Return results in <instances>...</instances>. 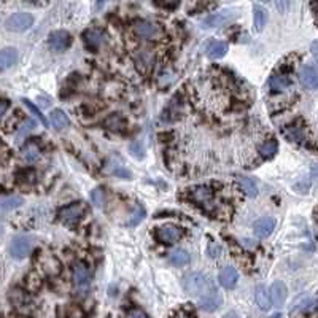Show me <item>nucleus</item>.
<instances>
[{
    "mask_svg": "<svg viewBox=\"0 0 318 318\" xmlns=\"http://www.w3.org/2000/svg\"><path fill=\"white\" fill-rule=\"evenodd\" d=\"M181 287L186 294L193 296V298H201V296L216 290L213 287V282L210 277L205 276L202 272H190L181 279Z\"/></svg>",
    "mask_w": 318,
    "mask_h": 318,
    "instance_id": "nucleus-1",
    "label": "nucleus"
},
{
    "mask_svg": "<svg viewBox=\"0 0 318 318\" xmlns=\"http://www.w3.org/2000/svg\"><path fill=\"white\" fill-rule=\"evenodd\" d=\"M35 240L30 236H18L12 240L10 244V253L16 259H23L30 255V251L34 250Z\"/></svg>",
    "mask_w": 318,
    "mask_h": 318,
    "instance_id": "nucleus-2",
    "label": "nucleus"
},
{
    "mask_svg": "<svg viewBox=\"0 0 318 318\" xmlns=\"http://www.w3.org/2000/svg\"><path fill=\"white\" fill-rule=\"evenodd\" d=\"M132 29L140 38L145 40H158L162 35V29L156 23H153V21L139 19L132 24Z\"/></svg>",
    "mask_w": 318,
    "mask_h": 318,
    "instance_id": "nucleus-3",
    "label": "nucleus"
},
{
    "mask_svg": "<svg viewBox=\"0 0 318 318\" xmlns=\"http://www.w3.org/2000/svg\"><path fill=\"white\" fill-rule=\"evenodd\" d=\"M239 15V12L236 8H226V10H221V12H216L210 16H207L204 19L202 23V27H207V29H216V27H221L224 24H228L229 21L236 19Z\"/></svg>",
    "mask_w": 318,
    "mask_h": 318,
    "instance_id": "nucleus-4",
    "label": "nucleus"
},
{
    "mask_svg": "<svg viewBox=\"0 0 318 318\" xmlns=\"http://www.w3.org/2000/svg\"><path fill=\"white\" fill-rule=\"evenodd\" d=\"M83 216H84V207L81 204H69L59 210L61 223L67 226H73L76 223H80Z\"/></svg>",
    "mask_w": 318,
    "mask_h": 318,
    "instance_id": "nucleus-5",
    "label": "nucleus"
},
{
    "mask_svg": "<svg viewBox=\"0 0 318 318\" xmlns=\"http://www.w3.org/2000/svg\"><path fill=\"white\" fill-rule=\"evenodd\" d=\"M72 276H73L75 288L80 293H86L87 288H89V283H91V276H89L87 267L84 264H81V262H75L72 267Z\"/></svg>",
    "mask_w": 318,
    "mask_h": 318,
    "instance_id": "nucleus-6",
    "label": "nucleus"
},
{
    "mask_svg": "<svg viewBox=\"0 0 318 318\" xmlns=\"http://www.w3.org/2000/svg\"><path fill=\"white\" fill-rule=\"evenodd\" d=\"M32 24H34V16L30 13H15L5 21V27L12 32L27 30Z\"/></svg>",
    "mask_w": 318,
    "mask_h": 318,
    "instance_id": "nucleus-7",
    "label": "nucleus"
},
{
    "mask_svg": "<svg viewBox=\"0 0 318 318\" xmlns=\"http://www.w3.org/2000/svg\"><path fill=\"white\" fill-rule=\"evenodd\" d=\"M156 237L162 244H175L183 237V229L177 226H161L156 229Z\"/></svg>",
    "mask_w": 318,
    "mask_h": 318,
    "instance_id": "nucleus-8",
    "label": "nucleus"
},
{
    "mask_svg": "<svg viewBox=\"0 0 318 318\" xmlns=\"http://www.w3.org/2000/svg\"><path fill=\"white\" fill-rule=\"evenodd\" d=\"M221 302H223V298H221V294L218 293V290H213L210 293L201 296V298H197V304H199V307L205 312L216 310L218 307L221 305Z\"/></svg>",
    "mask_w": 318,
    "mask_h": 318,
    "instance_id": "nucleus-9",
    "label": "nucleus"
},
{
    "mask_svg": "<svg viewBox=\"0 0 318 318\" xmlns=\"http://www.w3.org/2000/svg\"><path fill=\"white\" fill-rule=\"evenodd\" d=\"M48 43H50V47H51L53 51H64V50H67L70 47L72 37H70V34L67 30H56L50 35Z\"/></svg>",
    "mask_w": 318,
    "mask_h": 318,
    "instance_id": "nucleus-10",
    "label": "nucleus"
},
{
    "mask_svg": "<svg viewBox=\"0 0 318 318\" xmlns=\"http://www.w3.org/2000/svg\"><path fill=\"white\" fill-rule=\"evenodd\" d=\"M276 218H272V216H262L259 218V220L255 221L253 224V233L256 237H261V239H264V237H269L272 233H274V229H276Z\"/></svg>",
    "mask_w": 318,
    "mask_h": 318,
    "instance_id": "nucleus-11",
    "label": "nucleus"
},
{
    "mask_svg": "<svg viewBox=\"0 0 318 318\" xmlns=\"http://www.w3.org/2000/svg\"><path fill=\"white\" fill-rule=\"evenodd\" d=\"M287 296H288L287 285H285L283 282H280V280L272 283V287L269 290V298H270V302L274 305L282 307L285 304V301H287Z\"/></svg>",
    "mask_w": 318,
    "mask_h": 318,
    "instance_id": "nucleus-12",
    "label": "nucleus"
},
{
    "mask_svg": "<svg viewBox=\"0 0 318 318\" xmlns=\"http://www.w3.org/2000/svg\"><path fill=\"white\" fill-rule=\"evenodd\" d=\"M299 81L307 89H315L318 86V72L313 65H304L299 70Z\"/></svg>",
    "mask_w": 318,
    "mask_h": 318,
    "instance_id": "nucleus-13",
    "label": "nucleus"
},
{
    "mask_svg": "<svg viewBox=\"0 0 318 318\" xmlns=\"http://www.w3.org/2000/svg\"><path fill=\"white\" fill-rule=\"evenodd\" d=\"M205 53L210 59H221L228 53V43H224L221 40H210L207 43Z\"/></svg>",
    "mask_w": 318,
    "mask_h": 318,
    "instance_id": "nucleus-14",
    "label": "nucleus"
},
{
    "mask_svg": "<svg viewBox=\"0 0 318 318\" xmlns=\"http://www.w3.org/2000/svg\"><path fill=\"white\" fill-rule=\"evenodd\" d=\"M218 280H220L221 283V287L224 288H234L236 285H237V280H239V272L236 267L233 266H226L221 272H220V276H218Z\"/></svg>",
    "mask_w": 318,
    "mask_h": 318,
    "instance_id": "nucleus-15",
    "label": "nucleus"
},
{
    "mask_svg": "<svg viewBox=\"0 0 318 318\" xmlns=\"http://www.w3.org/2000/svg\"><path fill=\"white\" fill-rule=\"evenodd\" d=\"M191 196H193L194 202L201 204V205H207L213 199V191L208 185H199L191 191Z\"/></svg>",
    "mask_w": 318,
    "mask_h": 318,
    "instance_id": "nucleus-16",
    "label": "nucleus"
},
{
    "mask_svg": "<svg viewBox=\"0 0 318 318\" xmlns=\"http://www.w3.org/2000/svg\"><path fill=\"white\" fill-rule=\"evenodd\" d=\"M18 61V51L15 48H4L0 50V72L13 67Z\"/></svg>",
    "mask_w": 318,
    "mask_h": 318,
    "instance_id": "nucleus-17",
    "label": "nucleus"
},
{
    "mask_svg": "<svg viewBox=\"0 0 318 318\" xmlns=\"http://www.w3.org/2000/svg\"><path fill=\"white\" fill-rule=\"evenodd\" d=\"M83 40H84L87 48H91V50L96 51L99 47L102 45L104 34H102L101 30H97V29H89V30H86L84 34H83Z\"/></svg>",
    "mask_w": 318,
    "mask_h": 318,
    "instance_id": "nucleus-18",
    "label": "nucleus"
},
{
    "mask_svg": "<svg viewBox=\"0 0 318 318\" xmlns=\"http://www.w3.org/2000/svg\"><path fill=\"white\" fill-rule=\"evenodd\" d=\"M285 135L288 140L296 142V144H307V139H309V134H307L304 126H290L285 130Z\"/></svg>",
    "mask_w": 318,
    "mask_h": 318,
    "instance_id": "nucleus-19",
    "label": "nucleus"
},
{
    "mask_svg": "<svg viewBox=\"0 0 318 318\" xmlns=\"http://www.w3.org/2000/svg\"><path fill=\"white\" fill-rule=\"evenodd\" d=\"M236 181L240 186V190H242L248 197H256L258 196V186H256L255 180H251L250 177H245V175H237Z\"/></svg>",
    "mask_w": 318,
    "mask_h": 318,
    "instance_id": "nucleus-20",
    "label": "nucleus"
},
{
    "mask_svg": "<svg viewBox=\"0 0 318 318\" xmlns=\"http://www.w3.org/2000/svg\"><path fill=\"white\" fill-rule=\"evenodd\" d=\"M135 62H137V69L147 73L151 69V65L155 64V56L150 51H140L135 56Z\"/></svg>",
    "mask_w": 318,
    "mask_h": 318,
    "instance_id": "nucleus-21",
    "label": "nucleus"
},
{
    "mask_svg": "<svg viewBox=\"0 0 318 318\" xmlns=\"http://www.w3.org/2000/svg\"><path fill=\"white\" fill-rule=\"evenodd\" d=\"M255 301H256V304H258V307L261 310H269L270 309L272 302H270V298H269V293L264 287H262V285H259V287L255 290Z\"/></svg>",
    "mask_w": 318,
    "mask_h": 318,
    "instance_id": "nucleus-22",
    "label": "nucleus"
},
{
    "mask_svg": "<svg viewBox=\"0 0 318 318\" xmlns=\"http://www.w3.org/2000/svg\"><path fill=\"white\" fill-rule=\"evenodd\" d=\"M51 124L56 127V129H59V130H62V129H67L69 126H70V119H69V116L65 115L62 110H53L51 112Z\"/></svg>",
    "mask_w": 318,
    "mask_h": 318,
    "instance_id": "nucleus-23",
    "label": "nucleus"
},
{
    "mask_svg": "<svg viewBox=\"0 0 318 318\" xmlns=\"http://www.w3.org/2000/svg\"><path fill=\"white\" fill-rule=\"evenodd\" d=\"M267 24V12L262 7L253 8V27L256 32H261Z\"/></svg>",
    "mask_w": 318,
    "mask_h": 318,
    "instance_id": "nucleus-24",
    "label": "nucleus"
},
{
    "mask_svg": "<svg viewBox=\"0 0 318 318\" xmlns=\"http://www.w3.org/2000/svg\"><path fill=\"white\" fill-rule=\"evenodd\" d=\"M269 86H270L272 91L282 93V91L288 89V87L291 86V80L285 75H277V76H272V78L269 80Z\"/></svg>",
    "mask_w": 318,
    "mask_h": 318,
    "instance_id": "nucleus-25",
    "label": "nucleus"
},
{
    "mask_svg": "<svg viewBox=\"0 0 318 318\" xmlns=\"http://www.w3.org/2000/svg\"><path fill=\"white\" fill-rule=\"evenodd\" d=\"M41 267H43V270H45L47 274H50V276H56V274L59 272V269H61V264H59V261L54 256L45 255L41 258Z\"/></svg>",
    "mask_w": 318,
    "mask_h": 318,
    "instance_id": "nucleus-26",
    "label": "nucleus"
},
{
    "mask_svg": "<svg viewBox=\"0 0 318 318\" xmlns=\"http://www.w3.org/2000/svg\"><path fill=\"white\" fill-rule=\"evenodd\" d=\"M21 156H23V159L26 162H35L40 159L41 153H40V148L34 144H27L23 150H21Z\"/></svg>",
    "mask_w": 318,
    "mask_h": 318,
    "instance_id": "nucleus-27",
    "label": "nucleus"
},
{
    "mask_svg": "<svg viewBox=\"0 0 318 318\" xmlns=\"http://www.w3.org/2000/svg\"><path fill=\"white\" fill-rule=\"evenodd\" d=\"M169 261L173 266H185V264H188L190 262V253L186 250H181V248L173 250L169 255Z\"/></svg>",
    "mask_w": 318,
    "mask_h": 318,
    "instance_id": "nucleus-28",
    "label": "nucleus"
},
{
    "mask_svg": "<svg viewBox=\"0 0 318 318\" xmlns=\"http://www.w3.org/2000/svg\"><path fill=\"white\" fill-rule=\"evenodd\" d=\"M23 205V199L18 196H10V197H4V199H0V210L4 212H10V210H15V208Z\"/></svg>",
    "mask_w": 318,
    "mask_h": 318,
    "instance_id": "nucleus-29",
    "label": "nucleus"
},
{
    "mask_svg": "<svg viewBox=\"0 0 318 318\" xmlns=\"http://www.w3.org/2000/svg\"><path fill=\"white\" fill-rule=\"evenodd\" d=\"M315 307V299L312 296H302L298 301L294 302V305L291 307V310H299V312H307L312 310Z\"/></svg>",
    "mask_w": 318,
    "mask_h": 318,
    "instance_id": "nucleus-30",
    "label": "nucleus"
},
{
    "mask_svg": "<svg viewBox=\"0 0 318 318\" xmlns=\"http://www.w3.org/2000/svg\"><path fill=\"white\" fill-rule=\"evenodd\" d=\"M105 127L113 130V132H123L124 127H126V123H124V119L119 116V115H113L110 118H107Z\"/></svg>",
    "mask_w": 318,
    "mask_h": 318,
    "instance_id": "nucleus-31",
    "label": "nucleus"
},
{
    "mask_svg": "<svg viewBox=\"0 0 318 318\" xmlns=\"http://www.w3.org/2000/svg\"><path fill=\"white\" fill-rule=\"evenodd\" d=\"M259 153H261L262 158L270 159L277 153V142L276 140H267V142H264V144H262L261 148H259Z\"/></svg>",
    "mask_w": 318,
    "mask_h": 318,
    "instance_id": "nucleus-32",
    "label": "nucleus"
},
{
    "mask_svg": "<svg viewBox=\"0 0 318 318\" xmlns=\"http://www.w3.org/2000/svg\"><path fill=\"white\" fill-rule=\"evenodd\" d=\"M23 104L29 108V112L32 113V115H34L37 119H38V121L43 124V126H45V127H48V123H47V118L45 116H43V113L40 112V108L37 107V105H34V104H32L30 101H29V99H23Z\"/></svg>",
    "mask_w": 318,
    "mask_h": 318,
    "instance_id": "nucleus-33",
    "label": "nucleus"
},
{
    "mask_svg": "<svg viewBox=\"0 0 318 318\" xmlns=\"http://www.w3.org/2000/svg\"><path fill=\"white\" fill-rule=\"evenodd\" d=\"M144 218H145V210H144V207L137 205V207L134 208V212L130 213V216L127 218V224H129V226H135V224H139L142 220H144Z\"/></svg>",
    "mask_w": 318,
    "mask_h": 318,
    "instance_id": "nucleus-34",
    "label": "nucleus"
},
{
    "mask_svg": "<svg viewBox=\"0 0 318 318\" xmlns=\"http://www.w3.org/2000/svg\"><path fill=\"white\" fill-rule=\"evenodd\" d=\"M91 201L96 207H104L105 205V193L102 188H96L91 191Z\"/></svg>",
    "mask_w": 318,
    "mask_h": 318,
    "instance_id": "nucleus-35",
    "label": "nucleus"
},
{
    "mask_svg": "<svg viewBox=\"0 0 318 318\" xmlns=\"http://www.w3.org/2000/svg\"><path fill=\"white\" fill-rule=\"evenodd\" d=\"M155 4L164 10H175L180 5V0H155Z\"/></svg>",
    "mask_w": 318,
    "mask_h": 318,
    "instance_id": "nucleus-36",
    "label": "nucleus"
},
{
    "mask_svg": "<svg viewBox=\"0 0 318 318\" xmlns=\"http://www.w3.org/2000/svg\"><path fill=\"white\" fill-rule=\"evenodd\" d=\"M274 2H276V7L280 13H287L293 5V0H274Z\"/></svg>",
    "mask_w": 318,
    "mask_h": 318,
    "instance_id": "nucleus-37",
    "label": "nucleus"
},
{
    "mask_svg": "<svg viewBox=\"0 0 318 318\" xmlns=\"http://www.w3.org/2000/svg\"><path fill=\"white\" fill-rule=\"evenodd\" d=\"M208 255H210L212 258H218L221 255V247L216 245V244H210L208 245Z\"/></svg>",
    "mask_w": 318,
    "mask_h": 318,
    "instance_id": "nucleus-38",
    "label": "nucleus"
},
{
    "mask_svg": "<svg viewBox=\"0 0 318 318\" xmlns=\"http://www.w3.org/2000/svg\"><path fill=\"white\" fill-rule=\"evenodd\" d=\"M34 126H35V124H34V121H30V119H29V121H24V124L21 126V129H19V135L27 134L30 129H34Z\"/></svg>",
    "mask_w": 318,
    "mask_h": 318,
    "instance_id": "nucleus-39",
    "label": "nucleus"
},
{
    "mask_svg": "<svg viewBox=\"0 0 318 318\" xmlns=\"http://www.w3.org/2000/svg\"><path fill=\"white\" fill-rule=\"evenodd\" d=\"M40 287V279L35 276V274H32L30 279H29V288L30 290H37Z\"/></svg>",
    "mask_w": 318,
    "mask_h": 318,
    "instance_id": "nucleus-40",
    "label": "nucleus"
},
{
    "mask_svg": "<svg viewBox=\"0 0 318 318\" xmlns=\"http://www.w3.org/2000/svg\"><path fill=\"white\" fill-rule=\"evenodd\" d=\"M127 318H147V315H145L144 312H142V310L135 309V310H130V312H129Z\"/></svg>",
    "mask_w": 318,
    "mask_h": 318,
    "instance_id": "nucleus-41",
    "label": "nucleus"
},
{
    "mask_svg": "<svg viewBox=\"0 0 318 318\" xmlns=\"http://www.w3.org/2000/svg\"><path fill=\"white\" fill-rule=\"evenodd\" d=\"M8 101H5V99H0V118H2L5 113H7V110H8Z\"/></svg>",
    "mask_w": 318,
    "mask_h": 318,
    "instance_id": "nucleus-42",
    "label": "nucleus"
},
{
    "mask_svg": "<svg viewBox=\"0 0 318 318\" xmlns=\"http://www.w3.org/2000/svg\"><path fill=\"white\" fill-rule=\"evenodd\" d=\"M175 318H194V315L190 313V312H178V315Z\"/></svg>",
    "mask_w": 318,
    "mask_h": 318,
    "instance_id": "nucleus-43",
    "label": "nucleus"
},
{
    "mask_svg": "<svg viewBox=\"0 0 318 318\" xmlns=\"http://www.w3.org/2000/svg\"><path fill=\"white\" fill-rule=\"evenodd\" d=\"M223 318H239V316H237L236 313H228V315H224Z\"/></svg>",
    "mask_w": 318,
    "mask_h": 318,
    "instance_id": "nucleus-44",
    "label": "nucleus"
},
{
    "mask_svg": "<svg viewBox=\"0 0 318 318\" xmlns=\"http://www.w3.org/2000/svg\"><path fill=\"white\" fill-rule=\"evenodd\" d=\"M29 2H32V4L38 5V4H41V2H45V0H29Z\"/></svg>",
    "mask_w": 318,
    "mask_h": 318,
    "instance_id": "nucleus-45",
    "label": "nucleus"
},
{
    "mask_svg": "<svg viewBox=\"0 0 318 318\" xmlns=\"http://www.w3.org/2000/svg\"><path fill=\"white\" fill-rule=\"evenodd\" d=\"M2 233H4V226H2V223H0V236H2Z\"/></svg>",
    "mask_w": 318,
    "mask_h": 318,
    "instance_id": "nucleus-46",
    "label": "nucleus"
},
{
    "mask_svg": "<svg viewBox=\"0 0 318 318\" xmlns=\"http://www.w3.org/2000/svg\"><path fill=\"white\" fill-rule=\"evenodd\" d=\"M259 2H269V0H259Z\"/></svg>",
    "mask_w": 318,
    "mask_h": 318,
    "instance_id": "nucleus-47",
    "label": "nucleus"
}]
</instances>
